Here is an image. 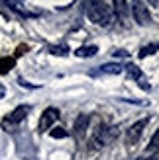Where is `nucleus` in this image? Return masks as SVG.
Segmentation results:
<instances>
[{
	"mask_svg": "<svg viewBox=\"0 0 159 160\" xmlns=\"http://www.w3.org/2000/svg\"><path fill=\"white\" fill-rule=\"evenodd\" d=\"M86 16L89 20L98 23V26H110L114 20V12L104 0H98V2H89V8H86Z\"/></svg>",
	"mask_w": 159,
	"mask_h": 160,
	"instance_id": "nucleus-1",
	"label": "nucleus"
},
{
	"mask_svg": "<svg viewBox=\"0 0 159 160\" xmlns=\"http://www.w3.org/2000/svg\"><path fill=\"white\" fill-rule=\"evenodd\" d=\"M132 14H134V20H136L140 26H149V23H151V16H149V10L145 8L144 0H134Z\"/></svg>",
	"mask_w": 159,
	"mask_h": 160,
	"instance_id": "nucleus-2",
	"label": "nucleus"
},
{
	"mask_svg": "<svg viewBox=\"0 0 159 160\" xmlns=\"http://www.w3.org/2000/svg\"><path fill=\"white\" fill-rule=\"evenodd\" d=\"M57 117H59V109L57 108H47V109H43V113L39 115V121H37V131L39 133L47 131L55 123V119H57Z\"/></svg>",
	"mask_w": 159,
	"mask_h": 160,
	"instance_id": "nucleus-3",
	"label": "nucleus"
},
{
	"mask_svg": "<svg viewBox=\"0 0 159 160\" xmlns=\"http://www.w3.org/2000/svg\"><path fill=\"white\" fill-rule=\"evenodd\" d=\"M147 121H149V119H141V121H136L128 131H126V147H132V145H136V142L140 141V137H141V133H144Z\"/></svg>",
	"mask_w": 159,
	"mask_h": 160,
	"instance_id": "nucleus-4",
	"label": "nucleus"
},
{
	"mask_svg": "<svg viewBox=\"0 0 159 160\" xmlns=\"http://www.w3.org/2000/svg\"><path fill=\"white\" fill-rule=\"evenodd\" d=\"M28 113H30V108H28V106H18L10 115H8L4 121H2V125H4V127H8V125H18V123H22L24 119H26Z\"/></svg>",
	"mask_w": 159,
	"mask_h": 160,
	"instance_id": "nucleus-5",
	"label": "nucleus"
},
{
	"mask_svg": "<svg viewBox=\"0 0 159 160\" xmlns=\"http://www.w3.org/2000/svg\"><path fill=\"white\" fill-rule=\"evenodd\" d=\"M90 123V115H86V113H81L77 119H75V125H73V131L75 135H83L86 131V127H89Z\"/></svg>",
	"mask_w": 159,
	"mask_h": 160,
	"instance_id": "nucleus-6",
	"label": "nucleus"
},
{
	"mask_svg": "<svg viewBox=\"0 0 159 160\" xmlns=\"http://www.w3.org/2000/svg\"><path fill=\"white\" fill-rule=\"evenodd\" d=\"M16 65L14 57H0V74H8Z\"/></svg>",
	"mask_w": 159,
	"mask_h": 160,
	"instance_id": "nucleus-7",
	"label": "nucleus"
},
{
	"mask_svg": "<svg viewBox=\"0 0 159 160\" xmlns=\"http://www.w3.org/2000/svg\"><path fill=\"white\" fill-rule=\"evenodd\" d=\"M124 70V67L120 65V62H108V65H102L100 67V72H104V74H120Z\"/></svg>",
	"mask_w": 159,
	"mask_h": 160,
	"instance_id": "nucleus-8",
	"label": "nucleus"
},
{
	"mask_svg": "<svg viewBox=\"0 0 159 160\" xmlns=\"http://www.w3.org/2000/svg\"><path fill=\"white\" fill-rule=\"evenodd\" d=\"M98 53V47L96 45H86V47H79L77 49V57H94Z\"/></svg>",
	"mask_w": 159,
	"mask_h": 160,
	"instance_id": "nucleus-9",
	"label": "nucleus"
},
{
	"mask_svg": "<svg viewBox=\"0 0 159 160\" xmlns=\"http://www.w3.org/2000/svg\"><path fill=\"white\" fill-rule=\"evenodd\" d=\"M4 2L10 6L14 12H18V14H26V6H24V0H4Z\"/></svg>",
	"mask_w": 159,
	"mask_h": 160,
	"instance_id": "nucleus-10",
	"label": "nucleus"
},
{
	"mask_svg": "<svg viewBox=\"0 0 159 160\" xmlns=\"http://www.w3.org/2000/svg\"><path fill=\"white\" fill-rule=\"evenodd\" d=\"M49 53L55 55V57H65L69 53V47L67 45H53V47H49Z\"/></svg>",
	"mask_w": 159,
	"mask_h": 160,
	"instance_id": "nucleus-11",
	"label": "nucleus"
},
{
	"mask_svg": "<svg viewBox=\"0 0 159 160\" xmlns=\"http://www.w3.org/2000/svg\"><path fill=\"white\" fill-rule=\"evenodd\" d=\"M49 135H51L53 139H67V137H69V133L63 129V127H55V129H51Z\"/></svg>",
	"mask_w": 159,
	"mask_h": 160,
	"instance_id": "nucleus-12",
	"label": "nucleus"
},
{
	"mask_svg": "<svg viewBox=\"0 0 159 160\" xmlns=\"http://www.w3.org/2000/svg\"><path fill=\"white\" fill-rule=\"evenodd\" d=\"M157 51V45L155 43H151V45H147V47H144V49L140 51V59H145L147 55H153Z\"/></svg>",
	"mask_w": 159,
	"mask_h": 160,
	"instance_id": "nucleus-13",
	"label": "nucleus"
},
{
	"mask_svg": "<svg viewBox=\"0 0 159 160\" xmlns=\"http://www.w3.org/2000/svg\"><path fill=\"white\" fill-rule=\"evenodd\" d=\"M126 72H128L132 78H141V70L136 65H128V67H126Z\"/></svg>",
	"mask_w": 159,
	"mask_h": 160,
	"instance_id": "nucleus-14",
	"label": "nucleus"
},
{
	"mask_svg": "<svg viewBox=\"0 0 159 160\" xmlns=\"http://www.w3.org/2000/svg\"><path fill=\"white\" fill-rule=\"evenodd\" d=\"M157 142H159V133H153V137H151V142H149V147H147V152H149V150H151L153 154L157 152Z\"/></svg>",
	"mask_w": 159,
	"mask_h": 160,
	"instance_id": "nucleus-15",
	"label": "nucleus"
},
{
	"mask_svg": "<svg viewBox=\"0 0 159 160\" xmlns=\"http://www.w3.org/2000/svg\"><path fill=\"white\" fill-rule=\"evenodd\" d=\"M112 4L116 8V12H120V14L126 12V0H112Z\"/></svg>",
	"mask_w": 159,
	"mask_h": 160,
	"instance_id": "nucleus-16",
	"label": "nucleus"
},
{
	"mask_svg": "<svg viewBox=\"0 0 159 160\" xmlns=\"http://www.w3.org/2000/svg\"><path fill=\"white\" fill-rule=\"evenodd\" d=\"M28 51V45H22V47H18V51H16V57H22L24 53Z\"/></svg>",
	"mask_w": 159,
	"mask_h": 160,
	"instance_id": "nucleus-17",
	"label": "nucleus"
},
{
	"mask_svg": "<svg viewBox=\"0 0 159 160\" xmlns=\"http://www.w3.org/2000/svg\"><path fill=\"white\" fill-rule=\"evenodd\" d=\"M114 57H128V53H126L124 49H120V51H116V53H114Z\"/></svg>",
	"mask_w": 159,
	"mask_h": 160,
	"instance_id": "nucleus-18",
	"label": "nucleus"
},
{
	"mask_svg": "<svg viewBox=\"0 0 159 160\" xmlns=\"http://www.w3.org/2000/svg\"><path fill=\"white\" fill-rule=\"evenodd\" d=\"M155 154H157V152H155ZM155 154H153V156H155ZM153 156H151V158H149V156H147V154H145V156H140V158H138V160H153Z\"/></svg>",
	"mask_w": 159,
	"mask_h": 160,
	"instance_id": "nucleus-19",
	"label": "nucleus"
},
{
	"mask_svg": "<svg viewBox=\"0 0 159 160\" xmlns=\"http://www.w3.org/2000/svg\"><path fill=\"white\" fill-rule=\"evenodd\" d=\"M149 4H151L153 8H157V0H149Z\"/></svg>",
	"mask_w": 159,
	"mask_h": 160,
	"instance_id": "nucleus-20",
	"label": "nucleus"
},
{
	"mask_svg": "<svg viewBox=\"0 0 159 160\" xmlns=\"http://www.w3.org/2000/svg\"><path fill=\"white\" fill-rule=\"evenodd\" d=\"M89 2H98V0H89Z\"/></svg>",
	"mask_w": 159,
	"mask_h": 160,
	"instance_id": "nucleus-21",
	"label": "nucleus"
}]
</instances>
